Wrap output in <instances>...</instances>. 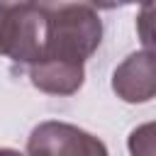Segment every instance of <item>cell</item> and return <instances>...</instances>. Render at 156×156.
Segmentation results:
<instances>
[{
  "mask_svg": "<svg viewBox=\"0 0 156 156\" xmlns=\"http://www.w3.org/2000/svg\"><path fill=\"white\" fill-rule=\"evenodd\" d=\"M29 83L46 95H73L83 88L85 66L63 61H39L27 68Z\"/></svg>",
  "mask_w": 156,
  "mask_h": 156,
  "instance_id": "5b68a950",
  "label": "cell"
},
{
  "mask_svg": "<svg viewBox=\"0 0 156 156\" xmlns=\"http://www.w3.org/2000/svg\"><path fill=\"white\" fill-rule=\"evenodd\" d=\"M154 0H95L98 10H115V7H124V5H146Z\"/></svg>",
  "mask_w": 156,
  "mask_h": 156,
  "instance_id": "ba28073f",
  "label": "cell"
},
{
  "mask_svg": "<svg viewBox=\"0 0 156 156\" xmlns=\"http://www.w3.org/2000/svg\"><path fill=\"white\" fill-rule=\"evenodd\" d=\"M129 156H156V122H144L134 127L127 136Z\"/></svg>",
  "mask_w": 156,
  "mask_h": 156,
  "instance_id": "8992f818",
  "label": "cell"
},
{
  "mask_svg": "<svg viewBox=\"0 0 156 156\" xmlns=\"http://www.w3.org/2000/svg\"><path fill=\"white\" fill-rule=\"evenodd\" d=\"M41 12L46 15V49L39 61L85 66L102 41V20L95 2H66Z\"/></svg>",
  "mask_w": 156,
  "mask_h": 156,
  "instance_id": "6da1fadb",
  "label": "cell"
},
{
  "mask_svg": "<svg viewBox=\"0 0 156 156\" xmlns=\"http://www.w3.org/2000/svg\"><path fill=\"white\" fill-rule=\"evenodd\" d=\"M27 156H110V151L95 134L68 122L46 119L32 129Z\"/></svg>",
  "mask_w": 156,
  "mask_h": 156,
  "instance_id": "3957f363",
  "label": "cell"
},
{
  "mask_svg": "<svg viewBox=\"0 0 156 156\" xmlns=\"http://www.w3.org/2000/svg\"><path fill=\"white\" fill-rule=\"evenodd\" d=\"M112 90L124 102H149L156 98V56L149 51L129 54L112 71Z\"/></svg>",
  "mask_w": 156,
  "mask_h": 156,
  "instance_id": "277c9868",
  "label": "cell"
},
{
  "mask_svg": "<svg viewBox=\"0 0 156 156\" xmlns=\"http://www.w3.org/2000/svg\"><path fill=\"white\" fill-rule=\"evenodd\" d=\"M136 34H139L144 51L156 56V0L141 5L139 15H136Z\"/></svg>",
  "mask_w": 156,
  "mask_h": 156,
  "instance_id": "52a82bcc",
  "label": "cell"
},
{
  "mask_svg": "<svg viewBox=\"0 0 156 156\" xmlns=\"http://www.w3.org/2000/svg\"><path fill=\"white\" fill-rule=\"evenodd\" d=\"M46 15L39 5H0V56L27 71L44 56Z\"/></svg>",
  "mask_w": 156,
  "mask_h": 156,
  "instance_id": "7a4b0ae2",
  "label": "cell"
},
{
  "mask_svg": "<svg viewBox=\"0 0 156 156\" xmlns=\"http://www.w3.org/2000/svg\"><path fill=\"white\" fill-rule=\"evenodd\" d=\"M0 156H24V154H20L15 149H0Z\"/></svg>",
  "mask_w": 156,
  "mask_h": 156,
  "instance_id": "9c48e42d",
  "label": "cell"
}]
</instances>
